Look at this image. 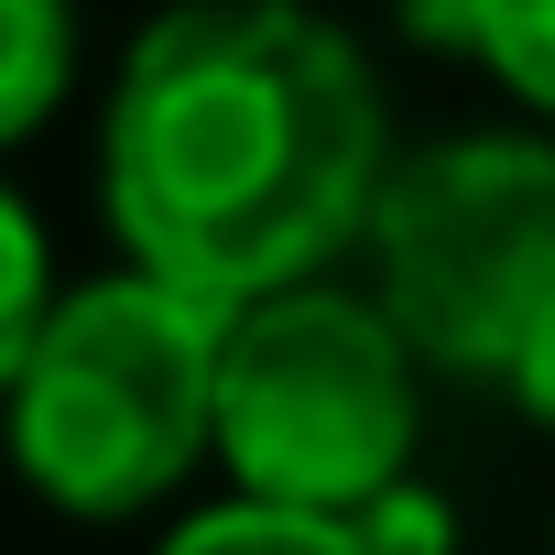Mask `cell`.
I'll return each mask as SVG.
<instances>
[{"label": "cell", "instance_id": "obj_3", "mask_svg": "<svg viewBox=\"0 0 555 555\" xmlns=\"http://www.w3.org/2000/svg\"><path fill=\"white\" fill-rule=\"evenodd\" d=\"M371 306L447 382H501L555 327V142L457 131L392 153L371 207Z\"/></svg>", "mask_w": 555, "mask_h": 555}, {"label": "cell", "instance_id": "obj_7", "mask_svg": "<svg viewBox=\"0 0 555 555\" xmlns=\"http://www.w3.org/2000/svg\"><path fill=\"white\" fill-rule=\"evenodd\" d=\"M55 250H44V218L0 185V403H12V382H23V360L44 349V327H55Z\"/></svg>", "mask_w": 555, "mask_h": 555}, {"label": "cell", "instance_id": "obj_10", "mask_svg": "<svg viewBox=\"0 0 555 555\" xmlns=\"http://www.w3.org/2000/svg\"><path fill=\"white\" fill-rule=\"evenodd\" d=\"M512 403H522L533 425H555V327H544V349H533V360L512 371Z\"/></svg>", "mask_w": 555, "mask_h": 555}, {"label": "cell", "instance_id": "obj_6", "mask_svg": "<svg viewBox=\"0 0 555 555\" xmlns=\"http://www.w3.org/2000/svg\"><path fill=\"white\" fill-rule=\"evenodd\" d=\"M77 88V0H0V153L34 142Z\"/></svg>", "mask_w": 555, "mask_h": 555}, {"label": "cell", "instance_id": "obj_8", "mask_svg": "<svg viewBox=\"0 0 555 555\" xmlns=\"http://www.w3.org/2000/svg\"><path fill=\"white\" fill-rule=\"evenodd\" d=\"M164 555H371L360 522L338 512H272V501H218L164 533Z\"/></svg>", "mask_w": 555, "mask_h": 555}, {"label": "cell", "instance_id": "obj_4", "mask_svg": "<svg viewBox=\"0 0 555 555\" xmlns=\"http://www.w3.org/2000/svg\"><path fill=\"white\" fill-rule=\"evenodd\" d=\"M414 371L425 360L403 349V327L349 284H295L240 306L218 349V457L240 501L338 512V522L392 501L425 425Z\"/></svg>", "mask_w": 555, "mask_h": 555}, {"label": "cell", "instance_id": "obj_1", "mask_svg": "<svg viewBox=\"0 0 555 555\" xmlns=\"http://www.w3.org/2000/svg\"><path fill=\"white\" fill-rule=\"evenodd\" d=\"M392 120L371 55L306 0H175L99 120V207L131 272L240 317L371 240Z\"/></svg>", "mask_w": 555, "mask_h": 555}, {"label": "cell", "instance_id": "obj_5", "mask_svg": "<svg viewBox=\"0 0 555 555\" xmlns=\"http://www.w3.org/2000/svg\"><path fill=\"white\" fill-rule=\"evenodd\" d=\"M403 34L479 66L533 120H555V0H403Z\"/></svg>", "mask_w": 555, "mask_h": 555}, {"label": "cell", "instance_id": "obj_9", "mask_svg": "<svg viewBox=\"0 0 555 555\" xmlns=\"http://www.w3.org/2000/svg\"><path fill=\"white\" fill-rule=\"evenodd\" d=\"M360 533H371V555H447V512H436L425 490L371 501V512H360Z\"/></svg>", "mask_w": 555, "mask_h": 555}, {"label": "cell", "instance_id": "obj_2", "mask_svg": "<svg viewBox=\"0 0 555 555\" xmlns=\"http://www.w3.org/2000/svg\"><path fill=\"white\" fill-rule=\"evenodd\" d=\"M218 349H229V317L164 272L66 284L44 349L0 403L23 490L77 522L153 512L196 457H218Z\"/></svg>", "mask_w": 555, "mask_h": 555}]
</instances>
